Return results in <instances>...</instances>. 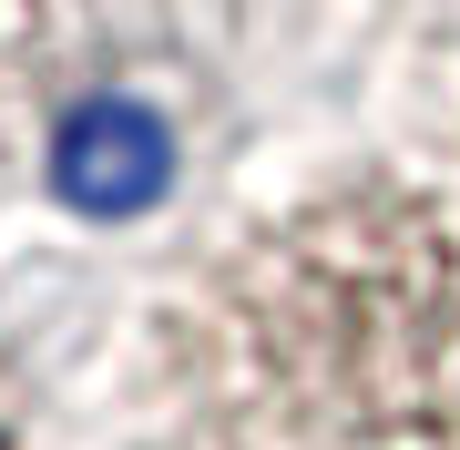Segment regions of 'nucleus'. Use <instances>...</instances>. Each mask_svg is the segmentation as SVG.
Returning a JSON list of instances; mask_svg holds the SVG:
<instances>
[{"mask_svg":"<svg viewBox=\"0 0 460 450\" xmlns=\"http://www.w3.org/2000/svg\"><path fill=\"white\" fill-rule=\"evenodd\" d=\"M144 389L195 450H460V144L226 225L154 297Z\"/></svg>","mask_w":460,"mask_h":450,"instance_id":"nucleus-1","label":"nucleus"},{"mask_svg":"<svg viewBox=\"0 0 460 450\" xmlns=\"http://www.w3.org/2000/svg\"><path fill=\"white\" fill-rule=\"evenodd\" d=\"M41 41H51V0H0V102L31 83Z\"/></svg>","mask_w":460,"mask_h":450,"instance_id":"nucleus-2","label":"nucleus"},{"mask_svg":"<svg viewBox=\"0 0 460 450\" xmlns=\"http://www.w3.org/2000/svg\"><path fill=\"white\" fill-rule=\"evenodd\" d=\"M0 450H41V419H31V389H21V368L0 358Z\"/></svg>","mask_w":460,"mask_h":450,"instance_id":"nucleus-3","label":"nucleus"}]
</instances>
